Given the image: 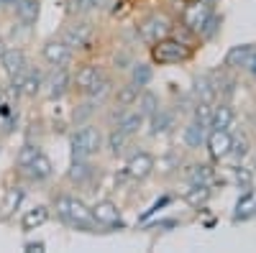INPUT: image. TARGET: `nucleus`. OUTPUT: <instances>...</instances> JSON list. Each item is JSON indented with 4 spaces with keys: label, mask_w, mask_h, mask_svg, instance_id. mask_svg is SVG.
<instances>
[{
    "label": "nucleus",
    "mask_w": 256,
    "mask_h": 253,
    "mask_svg": "<svg viewBox=\"0 0 256 253\" xmlns=\"http://www.w3.org/2000/svg\"><path fill=\"white\" fill-rule=\"evenodd\" d=\"M148 125H152V128H148V133H152V136L166 133V131L174 125V115L169 113V110H162V108H159L152 118H148Z\"/></svg>",
    "instance_id": "obj_25"
},
{
    "label": "nucleus",
    "mask_w": 256,
    "mask_h": 253,
    "mask_svg": "<svg viewBox=\"0 0 256 253\" xmlns=\"http://www.w3.org/2000/svg\"><path fill=\"white\" fill-rule=\"evenodd\" d=\"M136 110L148 120V118L159 110V95L152 92V90H141V95H138V100H136Z\"/></svg>",
    "instance_id": "obj_24"
},
{
    "label": "nucleus",
    "mask_w": 256,
    "mask_h": 253,
    "mask_svg": "<svg viewBox=\"0 0 256 253\" xmlns=\"http://www.w3.org/2000/svg\"><path fill=\"white\" fill-rule=\"evenodd\" d=\"M246 154H248V141L246 138H233V146H230V154L228 156H233L236 161H244L246 159Z\"/></svg>",
    "instance_id": "obj_39"
},
{
    "label": "nucleus",
    "mask_w": 256,
    "mask_h": 253,
    "mask_svg": "<svg viewBox=\"0 0 256 253\" xmlns=\"http://www.w3.org/2000/svg\"><path fill=\"white\" fill-rule=\"evenodd\" d=\"M138 95H141V90L136 87L134 82H128V84H123V87H118L116 90V105L118 108H134L136 105V100H138Z\"/></svg>",
    "instance_id": "obj_28"
},
{
    "label": "nucleus",
    "mask_w": 256,
    "mask_h": 253,
    "mask_svg": "<svg viewBox=\"0 0 256 253\" xmlns=\"http://www.w3.org/2000/svg\"><path fill=\"white\" fill-rule=\"evenodd\" d=\"M254 172H256V159H254Z\"/></svg>",
    "instance_id": "obj_46"
},
{
    "label": "nucleus",
    "mask_w": 256,
    "mask_h": 253,
    "mask_svg": "<svg viewBox=\"0 0 256 253\" xmlns=\"http://www.w3.org/2000/svg\"><path fill=\"white\" fill-rule=\"evenodd\" d=\"M72 90V72L67 67H52V72L44 77V92L52 102H59Z\"/></svg>",
    "instance_id": "obj_7"
},
{
    "label": "nucleus",
    "mask_w": 256,
    "mask_h": 253,
    "mask_svg": "<svg viewBox=\"0 0 256 253\" xmlns=\"http://www.w3.org/2000/svg\"><path fill=\"white\" fill-rule=\"evenodd\" d=\"M49 218H52V207L49 205H34L31 210L24 213V218H20V230H24V233H31V230L49 223Z\"/></svg>",
    "instance_id": "obj_17"
},
{
    "label": "nucleus",
    "mask_w": 256,
    "mask_h": 253,
    "mask_svg": "<svg viewBox=\"0 0 256 253\" xmlns=\"http://www.w3.org/2000/svg\"><path fill=\"white\" fill-rule=\"evenodd\" d=\"M184 200H187V205H192V207H202V205L210 200V184H190Z\"/></svg>",
    "instance_id": "obj_31"
},
{
    "label": "nucleus",
    "mask_w": 256,
    "mask_h": 253,
    "mask_svg": "<svg viewBox=\"0 0 256 253\" xmlns=\"http://www.w3.org/2000/svg\"><path fill=\"white\" fill-rule=\"evenodd\" d=\"M8 49V44H6V38L3 36H0V56H3V51Z\"/></svg>",
    "instance_id": "obj_44"
},
{
    "label": "nucleus",
    "mask_w": 256,
    "mask_h": 253,
    "mask_svg": "<svg viewBox=\"0 0 256 253\" xmlns=\"http://www.w3.org/2000/svg\"><path fill=\"white\" fill-rule=\"evenodd\" d=\"M24 200H26V187H20V184L8 187V189H6V195L0 197V223L10 220V218L16 215V210H20Z\"/></svg>",
    "instance_id": "obj_13"
},
{
    "label": "nucleus",
    "mask_w": 256,
    "mask_h": 253,
    "mask_svg": "<svg viewBox=\"0 0 256 253\" xmlns=\"http://www.w3.org/2000/svg\"><path fill=\"white\" fill-rule=\"evenodd\" d=\"M20 177H24L26 182H31V184H44V182H49L52 179V174H54V164H52V159L41 151L24 172H18Z\"/></svg>",
    "instance_id": "obj_11"
},
{
    "label": "nucleus",
    "mask_w": 256,
    "mask_h": 253,
    "mask_svg": "<svg viewBox=\"0 0 256 253\" xmlns=\"http://www.w3.org/2000/svg\"><path fill=\"white\" fill-rule=\"evenodd\" d=\"M154 169H156V161H154L152 154H148V151H136L131 159L126 161L123 174L131 182H146L148 177L154 174Z\"/></svg>",
    "instance_id": "obj_8"
},
{
    "label": "nucleus",
    "mask_w": 256,
    "mask_h": 253,
    "mask_svg": "<svg viewBox=\"0 0 256 253\" xmlns=\"http://www.w3.org/2000/svg\"><path fill=\"white\" fill-rule=\"evenodd\" d=\"M169 202H172V197H169V195H164V197H159V200H156V202H154L152 207H148V210H146V213H144V215H138V223H146L148 218H152V215H156V213H159V210H162V207H166Z\"/></svg>",
    "instance_id": "obj_40"
},
{
    "label": "nucleus",
    "mask_w": 256,
    "mask_h": 253,
    "mask_svg": "<svg viewBox=\"0 0 256 253\" xmlns=\"http://www.w3.org/2000/svg\"><path fill=\"white\" fill-rule=\"evenodd\" d=\"M100 105H102V102H98V100L88 97V100H84V102L80 105V108H74V113H72L74 123H77V125H84V123H88V120H90V118L98 113V108H100Z\"/></svg>",
    "instance_id": "obj_34"
},
{
    "label": "nucleus",
    "mask_w": 256,
    "mask_h": 253,
    "mask_svg": "<svg viewBox=\"0 0 256 253\" xmlns=\"http://www.w3.org/2000/svg\"><path fill=\"white\" fill-rule=\"evenodd\" d=\"M128 141H131V136H128V133H123V131L118 128V125H113V128H110V133H108V138H105V146H108L110 156H120V154L126 151Z\"/></svg>",
    "instance_id": "obj_26"
},
{
    "label": "nucleus",
    "mask_w": 256,
    "mask_h": 253,
    "mask_svg": "<svg viewBox=\"0 0 256 253\" xmlns=\"http://www.w3.org/2000/svg\"><path fill=\"white\" fill-rule=\"evenodd\" d=\"M92 210V218L100 228V233H113V230H123V215H120V207L113 200H98L95 205H90Z\"/></svg>",
    "instance_id": "obj_4"
},
{
    "label": "nucleus",
    "mask_w": 256,
    "mask_h": 253,
    "mask_svg": "<svg viewBox=\"0 0 256 253\" xmlns=\"http://www.w3.org/2000/svg\"><path fill=\"white\" fill-rule=\"evenodd\" d=\"M152 79H154L152 64H134L131 67V82L136 84L138 90H146L148 84H152Z\"/></svg>",
    "instance_id": "obj_32"
},
{
    "label": "nucleus",
    "mask_w": 256,
    "mask_h": 253,
    "mask_svg": "<svg viewBox=\"0 0 256 253\" xmlns=\"http://www.w3.org/2000/svg\"><path fill=\"white\" fill-rule=\"evenodd\" d=\"M38 154H41V146L34 143V141H26V143L18 149V154H16V166H18V172H24V169H26Z\"/></svg>",
    "instance_id": "obj_30"
},
{
    "label": "nucleus",
    "mask_w": 256,
    "mask_h": 253,
    "mask_svg": "<svg viewBox=\"0 0 256 253\" xmlns=\"http://www.w3.org/2000/svg\"><path fill=\"white\" fill-rule=\"evenodd\" d=\"M251 54H254V44H238V46L228 49V54H226V67H230V69H246Z\"/></svg>",
    "instance_id": "obj_21"
},
{
    "label": "nucleus",
    "mask_w": 256,
    "mask_h": 253,
    "mask_svg": "<svg viewBox=\"0 0 256 253\" xmlns=\"http://www.w3.org/2000/svg\"><path fill=\"white\" fill-rule=\"evenodd\" d=\"M108 95H113V79L105 74L102 79H98L92 87L84 92V97H92V100H98V102H105V97Z\"/></svg>",
    "instance_id": "obj_33"
},
{
    "label": "nucleus",
    "mask_w": 256,
    "mask_h": 253,
    "mask_svg": "<svg viewBox=\"0 0 256 253\" xmlns=\"http://www.w3.org/2000/svg\"><path fill=\"white\" fill-rule=\"evenodd\" d=\"M92 36H95V28H92L90 20H84V18H74L72 23H67V26L62 28V33H59V38H62L72 51L88 49L90 41H92Z\"/></svg>",
    "instance_id": "obj_5"
},
{
    "label": "nucleus",
    "mask_w": 256,
    "mask_h": 253,
    "mask_svg": "<svg viewBox=\"0 0 256 253\" xmlns=\"http://www.w3.org/2000/svg\"><path fill=\"white\" fill-rule=\"evenodd\" d=\"M246 72H248L251 77H256V49H254V54H251V59H248V64H246Z\"/></svg>",
    "instance_id": "obj_42"
},
{
    "label": "nucleus",
    "mask_w": 256,
    "mask_h": 253,
    "mask_svg": "<svg viewBox=\"0 0 256 253\" xmlns=\"http://www.w3.org/2000/svg\"><path fill=\"white\" fill-rule=\"evenodd\" d=\"M251 215H256V192L254 189H246V192L238 197V202H236L233 220H248Z\"/></svg>",
    "instance_id": "obj_23"
},
{
    "label": "nucleus",
    "mask_w": 256,
    "mask_h": 253,
    "mask_svg": "<svg viewBox=\"0 0 256 253\" xmlns=\"http://www.w3.org/2000/svg\"><path fill=\"white\" fill-rule=\"evenodd\" d=\"M13 8H16V20H18L24 28H34V26L38 23L41 0H16Z\"/></svg>",
    "instance_id": "obj_16"
},
{
    "label": "nucleus",
    "mask_w": 256,
    "mask_h": 253,
    "mask_svg": "<svg viewBox=\"0 0 256 253\" xmlns=\"http://www.w3.org/2000/svg\"><path fill=\"white\" fill-rule=\"evenodd\" d=\"M218 28H220V18H218L216 13H212V15L205 20V23H202V28H200L198 33H200L202 38H212V36L218 33Z\"/></svg>",
    "instance_id": "obj_38"
},
{
    "label": "nucleus",
    "mask_w": 256,
    "mask_h": 253,
    "mask_svg": "<svg viewBox=\"0 0 256 253\" xmlns=\"http://www.w3.org/2000/svg\"><path fill=\"white\" fill-rule=\"evenodd\" d=\"M144 123H146V118H144L138 110H128V108H126V110H123V113L116 118V125H118V128H120L123 133L131 136V138H134V136L144 128Z\"/></svg>",
    "instance_id": "obj_19"
},
{
    "label": "nucleus",
    "mask_w": 256,
    "mask_h": 253,
    "mask_svg": "<svg viewBox=\"0 0 256 253\" xmlns=\"http://www.w3.org/2000/svg\"><path fill=\"white\" fill-rule=\"evenodd\" d=\"M195 95H198V100H202V102H212V100H216L218 84L210 82V74H202V77L195 79Z\"/></svg>",
    "instance_id": "obj_29"
},
{
    "label": "nucleus",
    "mask_w": 256,
    "mask_h": 253,
    "mask_svg": "<svg viewBox=\"0 0 256 253\" xmlns=\"http://www.w3.org/2000/svg\"><path fill=\"white\" fill-rule=\"evenodd\" d=\"M70 3V10L74 15H84V13H90V10H98V8H105V3L108 0H67Z\"/></svg>",
    "instance_id": "obj_35"
},
{
    "label": "nucleus",
    "mask_w": 256,
    "mask_h": 253,
    "mask_svg": "<svg viewBox=\"0 0 256 253\" xmlns=\"http://www.w3.org/2000/svg\"><path fill=\"white\" fill-rule=\"evenodd\" d=\"M233 182H236L238 189H251L254 172H251V169H246V166H236V169H233Z\"/></svg>",
    "instance_id": "obj_36"
},
{
    "label": "nucleus",
    "mask_w": 256,
    "mask_h": 253,
    "mask_svg": "<svg viewBox=\"0 0 256 253\" xmlns=\"http://www.w3.org/2000/svg\"><path fill=\"white\" fill-rule=\"evenodd\" d=\"M8 5H13V0H0V10H6Z\"/></svg>",
    "instance_id": "obj_45"
},
{
    "label": "nucleus",
    "mask_w": 256,
    "mask_h": 253,
    "mask_svg": "<svg viewBox=\"0 0 256 253\" xmlns=\"http://www.w3.org/2000/svg\"><path fill=\"white\" fill-rule=\"evenodd\" d=\"M210 115H212V102H198L195 105V115H192V120H198L202 125H210Z\"/></svg>",
    "instance_id": "obj_37"
},
{
    "label": "nucleus",
    "mask_w": 256,
    "mask_h": 253,
    "mask_svg": "<svg viewBox=\"0 0 256 253\" xmlns=\"http://www.w3.org/2000/svg\"><path fill=\"white\" fill-rule=\"evenodd\" d=\"M205 138H208V125L198 123V120H190L182 131V141L190 146V149H200L205 146Z\"/></svg>",
    "instance_id": "obj_20"
},
{
    "label": "nucleus",
    "mask_w": 256,
    "mask_h": 253,
    "mask_svg": "<svg viewBox=\"0 0 256 253\" xmlns=\"http://www.w3.org/2000/svg\"><path fill=\"white\" fill-rule=\"evenodd\" d=\"M182 177L187 179V184H210L212 172H210L208 164H190Z\"/></svg>",
    "instance_id": "obj_27"
},
{
    "label": "nucleus",
    "mask_w": 256,
    "mask_h": 253,
    "mask_svg": "<svg viewBox=\"0 0 256 253\" xmlns=\"http://www.w3.org/2000/svg\"><path fill=\"white\" fill-rule=\"evenodd\" d=\"M52 213L56 215V220L62 225H67L70 230H77V233H100V228L92 218V210L90 205L84 202L82 197L77 195H67V192H62V195H54L52 200Z\"/></svg>",
    "instance_id": "obj_1"
},
{
    "label": "nucleus",
    "mask_w": 256,
    "mask_h": 253,
    "mask_svg": "<svg viewBox=\"0 0 256 253\" xmlns=\"http://www.w3.org/2000/svg\"><path fill=\"white\" fill-rule=\"evenodd\" d=\"M210 15H212V5L205 3V0H200V3L190 5V8L184 10V26H187L190 31H195V33H198Z\"/></svg>",
    "instance_id": "obj_18"
},
{
    "label": "nucleus",
    "mask_w": 256,
    "mask_h": 253,
    "mask_svg": "<svg viewBox=\"0 0 256 253\" xmlns=\"http://www.w3.org/2000/svg\"><path fill=\"white\" fill-rule=\"evenodd\" d=\"M41 59H44L49 67H67L72 61V49L64 44L59 36H54V38L44 41V46H41Z\"/></svg>",
    "instance_id": "obj_10"
},
{
    "label": "nucleus",
    "mask_w": 256,
    "mask_h": 253,
    "mask_svg": "<svg viewBox=\"0 0 256 253\" xmlns=\"http://www.w3.org/2000/svg\"><path fill=\"white\" fill-rule=\"evenodd\" d=\"M95 179H100V169L90 159H72L67 169V182H72L74 187H90L95 184Z\"/></svg>",
    "instance_id": "obj_9"
},
{
    "label": "nucleus",
    "mask_w": 256,
    "mask_h": 253,
    "mask_svg": "<svg viewBox=\"0 0 256 253\" xmlns=\"http://www.w3.org/2000/svg\"><path fill=\"white\" fill-rule=\"evenodd\" d=\"M180 220H156V223H148L146 220V228L148 230H169V228H177Z\"/></svg>",
    "instance_id": "obj_41"
},
{
    "label": "nucleus",
    "mask_w": 256,
    "mask_h": 253,
    "mask_svg": "<svg viewBox=\"0 0 256 253\" xmlns=\"http://www.w3.org/2000/svg\"><path fill=\"white\" fill-rule=\"evenodd\" d=\"M102 143H105V138H102L100 128L84 123L70 136V156L72 159H92L102 149Z\"/></svg>",
    "instance_id": "obj_2"
},
{
    "label": "nucleus",
    "mask_w": 256,
    "mask_h": 253,
    "mask_svg": "<svg viewBox=\"0 0 256 253\" xmlns=\"http://www.w3.org/2000/svg\"><path fill=\"white\" fill-rule=\"evenodd\" d=\"M205 146H208V154L210 159H226L230 154V146H233V136L228 133V128H210L208 131V138H205Z\"/></svg>",
    "instance_id": "obj_12"
},
{
    "label": "nucleus",
    "mask_w": 256,
    "mask_h": 253,
    "mask_svg": "<svg viewBox=\"0 0 256 253\" xmlns=\"http://www.w3.org/2000/svg\"><path fill=\"white\" fill-rule=\"evenodd\" d=\"M102 77H105L102 67H98V64H82V67L72 74V87L84 95V92H88L92 84H95L98 79H102Z\"/></svg>",
    "instance_id": "obj_15"
},
{
    "label": "nucleus",
    "mask_w": 256,
    "mask_h": 253,
    "mask_svg": "<svg viewBox=\"0 0 256 253\" xmlns=\"http://www.w3.org/2000/svg\"><path fill=\"white\" fill-rule=\"evenodd\" d=\"M190 46L180 38H172V36H164L159 41L152 44V59L156 64H180V61H187L190 59Z\"/></svg>",
    "instance_id": "obj_3"
},
{
    "label": "nucleus",
    "mask_w": 256,
    "mask_h": 253,
    "mask_svg": "<svg viewBox=\"0 0 256 253\" xmlns=\"http://www.w3.org/2000/svg\"><path fill=\"white\" fill-rule=\"evenodd\" d=\"M138 38L144 41V44H154V41L169 36V31H172V23H169V18L164 13H148L138 20Z\"/></svg>",
    "instance_id": "obj_6"
},
{
    "label": "nucleus",
    "mask_w": 256,
    "mask_h": 253,
    "mask_svg": "<svg viewBox=\"0 0 256 253\" xmlns=\"http://www.w3.org/2000/svg\"><path fill=\"white\" fill-rule=\"evenodd\" d=\"M236 120V113L228 102L212 105V115H210V128H230V123Z\"/></svg>",
    "instance_id": "obj_22"
},
{
    "label": "nucleus",
    "mask_w": 256,
    "mask_h": 253,
    "mask_svg": "<svg viewBox=\"0 0 256 253\" xmlns=\"http://www.w3.org/2000/svg\"><path fill=\"white\" fill-rule=\"evenodd\" d=\"M0 67H3V74L10 79V77H16L18 72H24L28 67V56L20 46H8L3 51V56H0Z\"/></svg>",
    "instance_id": "obj_14"
},
{
    "label": "nucleus",
    "mask_w": 256,
    "mask_h": 253,
    "mask_svg": "<svg viewBox=\"0 0 256 253\" xmlns=\"http://www.w3.org/2000/svg\"><path fill=\"white\" fill-rule=\"evenodd\" d=\"M24 248H26V251H31V253H34V251H44V243H41V241H36V243H34V241H31V243H26Z\"/></svg>",
    "instance_id": "obj_43"
}]
</instances>
